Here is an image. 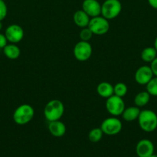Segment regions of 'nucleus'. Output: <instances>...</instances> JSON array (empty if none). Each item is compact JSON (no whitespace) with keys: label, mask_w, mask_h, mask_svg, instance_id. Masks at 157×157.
<instances>
[{"label":"nucleus","mask_w":157,"mask_h":157,"mask_svg":"<svg viewBox=\"0 0 157 157\" xmlns=\"http://www.w3.org/2000/svg\"><path fill=\"white\" fill-rule=\"evenodd\" d=\"M137 121L141 130L146 133H151L157 129V114L152 110H141Z\"/></svg>","instance_id":"nucleus-1"},{"label":"nucleus","mask_w":157,"mask_h":157,"mask_svg":"<svg viewBox=\"0 0 157 157\" xmlns=\"http://www.w3.org/2000/svg\"><path fill=\"white\" fill-rule=\"evenodd\" d=\"M149 157H157V155L155 154V153H153V154H152L150 156H149Z\"/></svg>","instance_id":"nucleus-30"},{"label":"nucleus","mask_w":157,"mask_h":157,"mask_svg":"<svg viewBox=\"0 0 157 157\" xmlns=\"http://www.w3.org/2000/svg\"><path fill=\"white\" fill-rule=\"evenodd\" d=\"M73 54L77 61H82V62L88 61L92 56V45L89 41H78L74 47Z\"/></svg>","instance_id":"nucleus-8"},{"label":"nucleus","mask_w":157,"mask_h":157,"mask_svg":"<svg viewBox=\"0 0 157 157\" xmlns=\"http://www.w3.org/2000/svg\"><path fill=\"white\" fill-rule=\"evenodd\" d=\"M157 57V52L154 47H147L141 52V58L144 62L151 63Z\"/></svg>","instance_id":"nucleus-19"},{"label":"nucleus","mask_w":157,"mask_h":157,"mask_svg":"<svg viewBox=\"0 0 157 157\" xmlns=\"http://www.w3.org/2000/svg\"><path fill=\"white\" fill-rule=\"evenodd\" d=\"M35 110L31 105L27 104L18 106L13 113V121L18 125H26L34 117Z\"/></svg>","instance_id":"nucleus-3"},{"label":"nucleus","mask_w":157,"mask_h":157,"mask_svg":"<svg viewBox=\"0 0 157 157\" xmlns=\"http://www.w3.org/2000/svg\"><path fill=\"white\" fill-rule=\"evenodd\" d=\"M64 104L57 99L52 100L46 104L44 107V116L48 121H58L64 114Z\"/></svg>","instance_id":"nucleus-2"},{"label":"nucleus","mask_w":157,"mask_h":157,"mask_svg":"<svg viewBox=\"0 0 157 157\" xmlns=\"http://www.w3.org/2000/svg\"><path fill=\"white\" fill-rule=\"evenodd\" d=\"M139 107L136 106H131V107H126L122 113L123 119L126 122H132L138 119L139 115L140 113Z\"/></svg>","instance_id":"nucleus-15"},{"label":"nucleus","mask_w":157,"mask_h":157,"mask_svg":"<svg viewBox=\"0 0 157 157\" xmlns=\"http://www.w3.org/2000/svg\"><path fill=\"white\" fill-rule=\"evenodd\" d=\"M103 134L104 133L100 127L99 128H93L89 131L88 138H89V141H91L92 143H98L102 140Z\"/></svg>","instance_id":"nucleus-20"},{"label":"nucleus","mask_w":157,"mask_h":157,"mask_svg":"<svg viewBox=\"0 0 157 157\" xmlns=\"http://www.w3.org/2000/svg\"><path fill=\"white\" fill-rule=\"evenodd\" d=\"M8 13V8L4 0H0V21H2L6 18Z\"/></svg>","instance_id":"nucleus-24"},{"label":"nucleus","mask_w":157,"mask_h":157,"mask_svg":"<svg viewBox=\"0 0 157 157\" xmlns=\"http://www.w3.org/2000/svg\"><path fill=\"white\" fill-rule=\"evenodd\" d=\"M106 108L108 113H110L112 116L119 117L122 115L126 106L123 98L113 94L106 99Z\"/></svg>","instance_id":"nucleus-7"},{"label":"nucleus","mask_w":157,"mask_h":157,"mask_svg":"<svg viewBox=\"0 0 157 157\" xmlns=\"http://www.w3.org/2000/svg\"><path fill=\"white\" fill-rule=\"evenodd\" d=\"M153 77L150 66L143 65L137 69L134 78L135 82L139 85H146Z\"/></svg>","instance_id":"nucleus-10"},{"label":"nucleus","mask_w":157,"mask_h":157,"mask_svg":"<svg viewBox=\"0 0 157 157\" xmlns=\"http://www.w3.org/2000/svg\"><path fill=\"white\" fill-rule=\"evenodd\" d=\"M8 44V40L6 38L5 34L0 32V49L2 48Z\"/></svg>","instance_id":"nucleus-26"},{"label":"nucleus","mask_w":157,"mask_h":157,"mask_svg":"<svg viewBox=\"0 0 157 157\" xmlns=\"http://www.w3.org/2000/svg\"><path fill=\"white\" fill-rule=\"evenodd\" d=\"M5 35L7 38L8 42L17 44L24 38V30L18 25L12 24L6 28L5 31Z\"/></svg>","instance_id":"nucleus-9"},{"label":"nucleus","mask_w":157,"mask_h":157,"mask_svg":"<svg viewBox=\"0 0 157 157\" xmlns=\"http://www.w3.org/2000/svg\"><path fill=\"white\" fill-rule=\"evenodd\" d=\"M151 95L147 91H141L134 98V104L136 107H143L147 105L150 101Z\"/></svg>","instance_id":"nucleus-18"},{"label":"nucleus","mask_w":157,"mask_h":157,"mask_svg":"<svg viewBox=\"0 0 157 157\" xmlns=\"http://www.w3.org/2000/svg\"><path fill=\"white\" fill-rule=\"evenodd\" d=\"M149 6L154 9H157V0H148Z\"/></svg>","instance_id":"nucleus-27"},{"label":"nucleus","mask_w":157,"mask_h":157,"mask_svg":"<svg viewBox=\"0 0 157 157\" xmlns=\"http://www.w3.org/2000/svg\"><path fill=\"white\" fill-rule=\"evenodd\" d=\"M150 67L154 76L157 77V57L150 63Z\"/></svg>","instance_id":"nucleus-25"},{"label":"nucleus","mask_w":157,"mask_h":157,"mask_svg":"<svg viewBox=\"0 0 157 157\" xmlns=\"http://www.w3.org/2000/svg\"><path fill=\"white\" fill-rule=\"evenodd\" d=\"M113 90L114 94L118 97H120V98H123L127 94L128 87L126 84L119 82L115 84V86H113Z\"/></svg>","instance_id":"nucleus-21"},{"label":"nucleus","mask_w":157,"mask_h":157,"mask_svg":"<svg viewBox=\"0 0 157 157\" xmlns=\"http://www.w3.org/2000/svg\"><path fill=\"white\" fill-rule=\"evenodd\" d=\"M100 128L103 133L108 136H115L121 132L123 124L117 117H111L105 119L102 122Z\"/></svg>","instance_id":"nucleus-6"},{"label":"nucleus","mask_w":157,"mask_h":157,"mask_svg":"<svg viewBox=\"0 0 157 157\" xmlns=\"http://www.w3.org/2000/svg\"><path fill=\"white\" fill-rule=\"evenodd\" d=\"M153 143L148 139H143L139 141L135 147V153L138 157H149L154 153Z\"/></svg>","instance_id":"nucleus-11"},{"label":"nucleus","mask_w":157,"mask_h":157,"mask_svg":"<svg viewBox=\"0 0 157 157\" xmlns=\"http://www.w3.org/2000/svg\"><path fill=\"white\" fill-rule=\"evenodd\" d=\"M96 92L101 98L107 99L114 94L113 86L110 83L103 81L98 84L96 87Z\"/></svg>","instance_id":"nucleus-16"},{"label":"nucleus","mask_w":157,"mask_h":157,"mask_svg":"<svg viewBox=\"0 0 157 157\" xmlns=\"http://www.w3.org/2000/svg\"><path fill=\"white\" fill-rule=\"evenodd\" d=\"M88 28L90 29L93 35H103L109 32L110 25L109 20L102 15H99L90 18Z\"/></svg>","instance_id":"nucleus-5"},{"label":"nucleus","mask_w":157,"mask_h":157,"mask_svg":"<svg viewBox=\"0 0 157 157\" xmlns=\"http://www.w3.org/2000/svg\"><path fill=\"white\" fill-rule=\"evenodd\" d=\"M146 91L153 97H157V77L154 76L146 84Z\"/></svg>","instance_id":"nucleus-22"},{"label":"nucleus","mask_w":157,"mask_h":157,"mask_svg":"<svg viewBox=\"0 0 157 157\" xmlns=\"http://www.w3.org/2000/svg\"><path fill=\"white\" fill-rule=\"evenodd\" d=\"M49 133L51 135L55 137H62L66 133V127L60 120L55 121H51L49 122L48 126Z\"/></svg>","instance_id":"nucleus-13"},{"label":"nucleus","mask_w":157,"mask_h":157,"mask_svg":"<svg viewBox=\"0 0 157 157\" xmlns=\"http://www.w3.org/2000/svg\"><path fill=\"white\" fill-rule=\"evenodd\" d=\"M3 53L5 56L11 60H15L18 58L21 54V51L16 44H7L3 48Z\"/></svg>","instance_id":"nucleus-17"},{"label":"nucleus","mask_w":157,"mask_h":157,"mask_svg":"<svg viewBox=\"0 0 157 157\" xmlns=\"http://www.w3.org/2000/svg\"><path fill=\"white\" fill-rule=\"evenodd\" d=\"M90 17L83 10H77L73 15V21L75 25L79 28H86L88 27L89 21H90Z\"/></svg>","instance_id":"nucleus-14"},{"label":"nucleus","mask_w":157,"mask_h":157,"mask_svg":"<svg viewBox=\"0 0 157 157\" xmlns=\"http://www.w3.org/2000/svg\"><path fill=\"white\" fill-rule=\"evenodd\" d=\"M3 28V25H2V21H0V32L2 31V29Z\"/></svg>","instance_id":"nucleus-29"},{"label":"nucleus","mask_w":157,"mask_h":157,"mask_svg":"<svg viewBox=\"0 0 157 157\" xmlns=\"http://www.w3.org/2000/svg\"><path fill=\"white\" fill-rule=\"evenodd\" d=\"M82 9L90 18L101 15V4L97 0H84L82 4Z\"/></svg>","instance_id":"nucleus-12"},{"label":"nucleus","mask_w":157,"mask_h":157,"mask_svg":"<svg viewBox=\"0 0 157 157\" xmlns=\"http://www.w3.org/2000/svg\"><path fill=\"white\" fill-rule=\"evenodd\" d=\"M92 35H93V34L88 27L83 28V29L80 31L79 37L81 41H89L92 38Z\"/></svg>","instance_id":"nucleus-23"},{"label":"nucleus","mask_w":157,"mask_h":157,"mask_svg":"<svg viewBox=\"0 0 157 157\" xmlns=\"http://www.w3.org/2000/svg\"><path fill=\"white\" fill-rule=\"evenodd\" d=\"M154 48H155V49L156 50V52H157V36H156V38H155V41H154Z\"/></svg>","instance_id":"nucleus-28"},{"label":"nucleus","mask_w":157,"mask_h":157,"mask_svg":"<svg viewBox=\"0 0 157 157\" xmlns=\"http://www.w3.org/2000/svg\"><path fill=\"white\" fill-rule=\"evenodd\" d=\"M122 8L119 0H105L101 4V15L106 19L112 20L119 15Z\"/></svg>","instance_id":"nucleus-4"}]
</instances>
